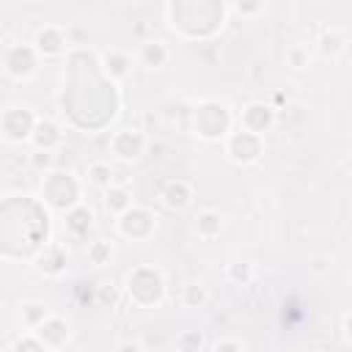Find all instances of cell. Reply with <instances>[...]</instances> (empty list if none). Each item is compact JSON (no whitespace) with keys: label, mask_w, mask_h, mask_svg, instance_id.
<instances>
[{"label":"cell","mask_w":352,"mask_h":352,"mask_svg":"<svg viewBox=\"0 0 352 352\" xmlns=\"http://www.w3.org/2000/svg\"><path fill=\"white\" fill-rule=\"evenodd\" d=\"M228 124H231V116H228V107L220 104V102H204L198 104L195 110V129L198 135L204 138H220L228 132Z\"/></svg>","instance_id":"cell-1"},{"label":"cell","mask_w":352,"mask_h":352,"mask_svg":"<svg viewBox=\"0 0 352 352\" xmlns=\"http://www.w3.org/2000/svg\"><path fill=\"white\" fill-rule=\"evenodd\" d=\"M44 201H50L55 209H72L77 206V184L69 173H50L44 184Z\"/></svg>","instance_id":"cell-2"},{"label":"cell","mask_w":352,"mask_h":352,"mask_svg":"<svg viewBox=\"0 0 352 352\" xmlns=\"http://www.w3.org/2000/svg\"><path fill=\"white\" fill-rule=\"evenodd\" d=\"M129 294H132L135 302H140V305L160 302V297H162V278H160L154 270H138V272L129 278Z\"/></svg>","instance_id":"cell-3"},{"label":"cell","mask_w":352,"mask_h":352,"mask_svg":"<svg viewBox=\"0 0 352 352\" xmlns=\"http://www.w3.org/2000/svg\"><path fill=\"white\" fill-rule=\"evenodd\" d=\"M36 126V116L28 110V107H8L3 116H0V129L6 132V138L11 140H25L30 138Z\"/></svg>","instance_id":"cell-4"},{"label":"cell","mask_w":352,"mask_h":352,"mask_svg":"<svg viewBox=\"0 0 352 352\" xmlns=\"http://www.w3.org/2000/svg\"><path fill=\"white\" fill-rule=\"evenodd\" d=\"M228 157L234 160V162H253V160H258V154H261V138L258 135H253V132H245V129H239V132H234L231 138H228Z\"/></svg>","instance_id":"cell-5"},{"label":"cell","mask_w":352,"mask_h":352,"mask_svg":"<svg viewBox=\"0 0 352 352\" xmlns=\"http://www.w3.org/2000/svg\"><path fill=\"white\" fill-rule=\"evenodd\" d=\"M118 231L129 239H146L154 231V217L146 209H126L124 214H118Z\"/></svg>","instance_id":"cell-6"},{"label":"cell","mask_w":352,"mask_h":352,"mask_svg":"<svg viewBox=\"0 0 352 352\" xmlns=\"http://www.w3.org/2000/svg\"><path fill=\"white\" fill-rule=\"evenodd\" d=\"M33 336L47 346V349H55V346H60V344H66V338H69V324L60 319V316H47L36 330H33Z\"/></svg>","instance_id":"cell-7"},{"label":"cell","mask_w":352,"mask_h":352,"mask_svg":"<svg viewBox=\"0 0 352 352\" xmlns=\"http://www.w3.org/2000/svg\"><path fill=\"white\" fill-rule=\"evenodd\" d=\"M36 69V50L33 47H11L6 52V72L11 77H30Z\"/></svg>","instance_id":"cell-8"},{"label":"cell","mask_w":352,"mask_h":352,"mask_svg":"<svg viewBox=\"0 0 352 352\" xmlns=\"http://www.w3.org/2000/svg\"><path fill=\"white\" fill-rule=\"evenodd\" d=\"M110 146H113V151H116L118 157H124V160H138V157L143 154V148H146V138H143L140 132L121 129V132L110 140Z\"/></svg>","instance_id":"cell-9"},{"label":"cell","mask_w":352,"mask_h":352,"mask_svg":"<svg viewBox=\"0 0 352 352\" xmlns=\"http://www.w3.org/2000/svg\"><path fill=\"white\" fill-rule=\"evenodd\" d=\"M270 126H272V110L267 104L253 102V104L245 107V113H242V129L245 132H253V135L261 138V132L270 129Z\"/></svg>","instance_id":"cell-10"},{"label":"cell","mask_w":352,"mask_h":352,"mask_svg":"<svg viewBox=\"0 0 352 352\" xmlns=\"http://www.w3.org/2000/svg\"><path fill=\"white\" fill-rule=\"evenodd\" d=\"M30 140H33V146L38 151H52L60 143V132H58V126L52 121L44 118V121H36V126L30 132Z\"/></svg>","instance_id":"cell-11"},{"label":"cell","mask_w":352,"mask_h":352,"mask_svg":"<svg viewBox=\"0 0 352 352\" xmlns=\"http://www.w3.org/2000/svg\"><path fill=\"white\" fill-rule=\"evenodd\" d=\"M138 58H140V63H143L146 69H160V66H165V63H168V58H170V50L165 47V41H157V38H151V41H146V44L140 47Z\"/></svg>","instance_id":"cell-12"},{"label":"cell","mask_w":352,"mask_h":352,"mask_svg":"<svg viewBox=\"0 0 352 352\" xmlns=\"http://www.w3.org/2000/svg\"><path fill=\"white\" fill-rule=\"evenodd\" d=\"M63 44H66V38H63L60 28H44V30L36 33V47L33 50L38 55H58L63 50Z\"/></svg>","instance_id":"cell-13"},{"label":"cell","mask_w":352,"mask_h":352,"mask_svg":"<svg viewBox=\"0 0 352 352\" xmlns=\"http://www.w3.org/2000/svg\"><path fill=\"white\" fill-rule=\"evenodd\" d=\"M102 63H104V72H107L113 80L126 77V74H129V66H132L129 55L121 52V50H107V52H102Z\"/></svg>","instance_id":"cell-14"},{"label":"cell","mask_w":352,"mask_h":352,"mask_svg":"<svg viewBox=\"0 0 352 352\" xmlns=\"http://www.w3.org/2000/svg\"><path fill=\"white\" fill-rule=\"evenodd\" d=\"M190 198H192V190L187 182H170L162 192V201L168 209H184L190 204Z\"/></svg>","instance_id":"cell-15"},{"label":"cell","mask_w":352,"mask_h":352,"mask_svg":"<svg viewBox=\"0 0 352 352\" xmlns=\"http://www.w3.org/2000/svg\"><path fill=\"white\" fill-rule=\"evenodd\" d=\"M91 220H94V214H91V209H88V206H82V204H77V206H72V209L66 212V228H69L74 236L88 234Z\"/></svg>","instance_id":"cell-16"},{"label":"cell","mask_w":352,"mask_h":352,"mask_svg":"<svg viewBox=\"0 0 352 352\" xmlns=\"http://www.w3.org/2000/svg\"><path fill=\"white\" fill-rule=\"evenodd\" d=\"M104 206H107L110 212H116V214H124V212L132 206V198H129L126 187H107V192H104Z\"/></svg>","instance_id":"cell-17"},{"label":"cell","mask_w":352,"mask_h":352,"mask_svg":"<svg viewBox=\"0 0 352 352\" xmlns=\"http://www.w3.org/2000/svg\"><path fill=\"white\" fill-rule=\"evenodd\" d=\"M195 228H198V234H201L204 239H214V236L223 231V220H220L217 212H204V214H198Z\"/></svg>","instance_id":"cell-18"},{"label":"cell","mask_w":352,"mask_h":352,"mask_svg":"<svg viewBox=\"0 0 352 352\" xmlns=\"http://www.w3.org/2000/svg\"><path fill=\"white\" fill-rule=\"evenodd\" d=\"M63 264H66V256H63L60 248H47L44 256L38 258V270L47 272V275H58L63 270Z\"/></svg>","instance_id":"cell-19"},{"label":"cell","mask_w":352,"mask_h":352,"mask_svg":"<svg viewBox=\"0 0 352 352\" xmlns=\"http://www.w3.org/2000/svg\"><path fill=\"white\" fill-rule=\"evenodd\" d=\"M47 316H50V311H47L41 302H25V305H22V322H25L28 327H33V330H36Z\"/></svg>","instance_id":"cell-20"},{"label":"cell","mask_w":352,"mask_h":352,"mask_svg":"<svg viewBox=\"0 0 352 352\" xmlns=\"http://www.w3.org/2000/svg\"><path fill=\"white\" fill-rule=\"evenodd\" d=\"M88 179L96 184V187H113V168L107 165V162H94L91 168H88Z\"/></svg>","instance_id":"cell-21"},{"label":"cell","mask_w":352,"mask_h":352,"mask_svg":"<svg viewBox=\"0 0 352 352\" xmlns=\"http://www.w3.org/2000/svg\"><path fill=\"white\" fill-rule=\"evenodd\" d=\"M176 344H179L182 352H198L201 344H204V336H201L198 330H190V333H182V336L176 338Z\"/></svg>","instance_id":"cell-22"},{"label":"cell","mask_w":352,"mask_h":352,"mask_svg":"<svg viewBox=\"0 0 352 352\" xmlns=\"http://www.w3.org/2000/svg\"><path fill=\"white\" fill-rule=\"evenodd\" d=\"M204 302H206L204 286H198V283L184 286V305H187V308H198V305H204Z\"/></svg>","instance_id":"cell-23"},{"label":"cell","mask_w":352,"mask_h":352,"mask_svg":"<svg viewBox=\"0 0 352 352\" xmlns=\"http://www.w3.org/2000/svg\"><path fill=\"white\" fill-rule=\"evenodd\" d=\"M110 242H104V239H99V242H94L91 248H88V258L94 261V264H104L107 258H110Z\"/></svg>","instance_id":"cell-24"},{"label":"cell","mask_w":352,"mask_h":352,"mask_svg":"<svg viewBox=\"0 0 352 352\" xmlns=\"http://www.w3.org/2000/svg\"><path fill=\"white\" fill-rule=\"evenodd\" d=\"M341 47H344V36H341V33H336V30L330 33V30H327V33L322 36V52H324V55H336Z\"/></svg>","instance_id":"cell-25"},{"label":"cell","mask_w":352,"mask_h":352,"mask_svg":"<svg viewBox=\"0 0 352 352\" xmlns=\"http://www.w3.org/2000/svg\"><path fill=\"white\" fill-rule=\"evenodd\" d=\"M289 63H292V69H305L308 66V50L300 47V44H294L289 50Z\"/></svg>","instance_id":"cell-26"},{"label":"cell","mask_w":352,"mask_h":352,"mask_svg":"<svg viewBox=\"0 0 352 352\" xmlns=\"http://www.w3.org/2000/svg\"><path fill=\"white\" fill-rule=\"evenodd\" d=\"M14 352H47V346L36 336H30V338H19L14 344Z\"/></svg>","instance_id":"cell-27"},{"label":"cell","mask_w":352,"mask_h":352,"mask_svg":"<svg viewBox=\"0 0 352 352\" xmlns=\"http://www.w3.org/2000/svg\"><path fill=\"white\" fill-rule=\"evenodd\" d=\"M228 275H231L234 280H242V283H248V280H250V275H253V270H250V264H231Z\"/></svg>","instance_id":"cell-28"},{"label":"cell","mask_w":352,"mask_h":352,"mask_svg":"<svg viewBox=\"0 0 352 352\" xmlns=\"http://www.w3.org/2000/svg\"><path fill=\"white\" fill-rule=\"evenodd\" d=\"M214 352H245V349H242L239 341H228V338H226V341H217V344H214Z\"/></svg>","instance_id":"cell-29"},{"label":"cell","mask_w":352,"mask_h":352,"mask_svg":"<svg viewBox=\"0 0 352 352\" xmlns=\"http://www.w3.org/2000/svg\"><path fill=\"white\" fill-rule=\"evenodd\" d=\"M311 270L314 272H327L330 270V256H314L311 258Z\"/></svg>","instance_id":"cell-30"},{"label":"cell","mask_w":352,"mask_h":352,"mask_svg":"<svg viewBox=\"0 0 352 352\" xmlns=\"http://www.w3.org/2000/svg\"><path fill=\"white\" fill-rule=\"evenodd\" d=\"M33 165H36V168H50V165H52V151H38V154H33Z\"/></svg>","instance_id":"cell-31"},{"label":"cell","mask_w":352,"mask_h":352,"mask_svg":"<svg viewBox=\"0 0 352 352\" xmlns=\"http://www.w3.org/2000/svg\"><path fill=\"white\" fill-rule=\"evenodd\" d=\"M236 11L239 14H256V11H261V3H236Z\"/></svg>","instance_id":"cell-32"},{"label":"cell","mask_w":352,"mask_h":352,"mask_svg":"<svg viewBox=\"0 0 352 352\" xmlns=\"http://www.w3.org/2000/svg\"><path fill=\"white\" fill-rule=\"evenodd\" d=\"M116 352H143L140 349V344L138 341H124V344H118V349Z\"/></svg>","instance_id":"cell-33"},{"label":"cell","mask_w":352,"mask_h":352,"mask_svg":"<svg viewBox=\"0 0 352 352\" xmlns=\"http://www.w3.org/2000/svg\"><path fill=\"white\" fill-rule=\"evenodd\" d=\"M99 300H102V302H116V292L107 289V286H102V289H99Z\"/></svg>","instance_id":"cell-34"},{"label":"cell","mask_w":352,"mask_h":352,"mask_svg":"<svg viewBox=\"0 0 352 352\" xmlns=\"http://www.w3.org/2000/svg\"><path fill=\"white\" fill-rule=\"evenodd\" d=\"M6 38H8V28L0 25V44H6Z\"/></svg>","instance_id":"cell-35"}]
</instances>
